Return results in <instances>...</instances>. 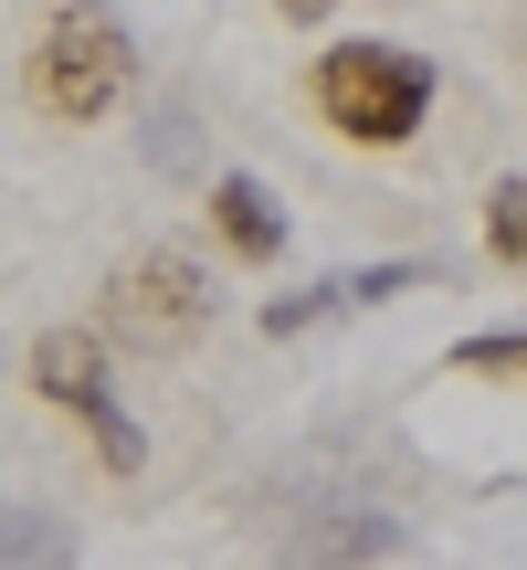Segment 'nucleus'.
Here are the masks:
<instances>
[{"label":"nucleus","instance_id":"obj_5","mask_svg":"<svg viewBox=\"0 0 527 570\" xmlns=\"http://www.w3.org/2000/svg\"><path fill=\"white\" fill-rule=\"evenodd\" d=\"M411 285H432V265H348V275H317V285H285L275 306H264V338H296V327H317V317H338V306H390V296H411Z\"/></svg>","mask_w":527,"mask_h":570},{"label":"nucleus","instance_id":"obj_8","mask_svg":"<svg viewBox=\"0 0 527 570\" xmlns=\"http://www.w3.org/2000/svg\"><path fill=\"white\" fill-rule=\"evenodd\" d=\"M444 370H454V381H507V391H527V327H475V338L444 348Z\"/></svg>","mask_w":527,"mask_h":570},{"label":"nucleus","instance_id":"obj_7","mask_svg":"<svg viewBox=\"0 0 527 570\" xmlns=\"http://www.w3.org/2000/svg\"><path fill=\"white\" fill-rule=\"evenodd\" d=\"M0 570H74V529L53 508H0Z\"/></svg>","mask_w":527,"mask_h":570},{"label":"nucleus","instance_id":"obj_10","mask_svg":"<svg viewBox=\"0 0 527 570\" xmlns=\"http://www.w3.org/2000/svg\"><path fill=\"white\" fill-rule=\"evenodd\" d=\"M275 11H285V21H327L338 0H275Z\"/></svg>","mask_w":527,"mask_h":570},{"label":"nucleus","instance_id":"obj_1","mask_svg":"<svg viewBox=\"0 0 527 570\" xmlns=\"http://www.w3.org/2000/svg\"><path fill=\"white\" fill-rule=\"evenodd\" d=\"M127 85H138V42H127V21L106 11V0H63V11L32 32V63H21L32 117H53V127H106V117L127 106Z\"/></svg>","mask_w":527,"mask_h":570},{"label":"nucleus","instance_id":"obj_2","mask_svg":"<svg viewBox=\"0 0 527 570\" xmlns=\"http://www.w3.org/2000/svg\"><path fill=\"white\" fill-rule=\"evenodd\" d=\"M432 53H411V42H327L317 75H306V96H317V117L338 127L348 148H411L432 117Z\"/></svg>","mask_w":527,"mask_h":570},{"label":"nucleus","instance_id":"obj_9","mask_svg":"<svg viewBox=\"0 0 527 570\" xmlns=\"http://www.w3.org/2000/svg\"><path fill=\"white\" fill-rule=\"evenodd\" d=\"M486 244H496V265L527 275V169H507V180L486 190Z\"/></svg>","mask_w":527,"mask_h":570},{"label":"nucleus","instance_id":"obj_3","mask_svg":"<svg viewBox=\"0 0 527 570\" xmlns=\"http://www.w3.org/2000/svg\"><path fill=\"white\" fill-rule=\"evenodd\" d=\"M32 391L84 423V444H96L106 475L148 465V433L117 412V381H106V327H53V338H32Z\"/></svg>","mask_w":527,"mask_h":570},{"label":"nucleus","instance_id":"obj_4","mask_svg":"<svg viewBox=\"0 0 527 570\" xmlns=\"http://www.w3.org/2000/svg\"><path fill=\"white\" fill-rule=\"evenodd\" d=\"M106 338H127V348H180L190 327L211 317V285L190 254H138L127 275H106Z\"/></svg>","mask_w":527,"mask_h":570},{"label":"nucleus","instance_id":"obj_6","mask_svg":"<svg viewBox=\"0 0 527 570\" xmlns=\"http://www.w3.org/2000/svg\"><path fill=\"white\" fill-rule=\"evenodd\" d=\"M211 233H222V254H243V265H275L296 223H285V202L253 169H222V180H211Z\"/></svg>","mask_w":527,"mask_h":570}]
</instances>
